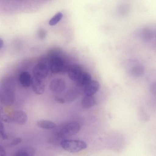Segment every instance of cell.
Here are the masks:
<instances>
[{"mask_svg": "<svg viewBox=\"0 0 156 156\" xmlns=\"http://www.w3.org/2000/svg\"><path fill=\"white\" fill-rule=\"evenodd\" d=\"M16 81L12 76L5 78L0 84V102L5 106H11L16 99Z\"/></svg>", "mask_w": 156, "mask_h": 156, "instance_id": "cell-1", "label": "cell"}, {"mask_svg": "<svg viewBox=\"0 0 156 156\" xmlns=\"http://www.w3.org/2000/svg\"><path fill=\"white\" fill-rule=\"evenodd\" d=\"M61 145L64 150L71 153L77 152L87 147V144L84 141L76 140H63L61 142Z\"/></svg>", "mask_w": 156, "mask_h": 156, "instance_id": "cell-2", "label": "cell"}, {"mask_svg": "<svg viewBox=\"0 0 156 156\" xmlns=\"http://www.w3.org/2000/svg\"><path fill=\"white\" fill-rule=\"evenodd\" d=\"M69 66L59 56L50 58L49 67L51 71L53 73H59L67 70Z\"/></svg>", "mask_w": 156, "mask_h": 156, "instance_id": "cell-3", "label": "cell"}, {"mask_svg": "<svg viewBox=\"0 0 156 156\" xmlns=\"http://www.w3.org/2000/svg\"><path fill=\"white\" fill-rule=\"evenodd\" d=\"M80 129V126L78 123L70 122L63 127L59 131L57 135L60 138L67 137L77 133Z\"/></svg>", "mask_w": 156, "mask_h": 156, "instance_id": "cell-4", "label": "cell"}, {"mask_svg": "<svg viewBox=\"0 0 156 156\" xmlns=\"http://www.w3.org/2000/svg\"><path fill=\"white\" fill-rule=\"evenodd\" d=\"M8 114L9 117V123H14L22 125L26 123L28 120L27 114L21 110H16Z\"/></svg>", "mask_w": 156, "mask_h": 156, "instance_id": "cell-5", "label": "cell"}, {"mask_svg": "<svg viewBox=\"0 0 156 156\" xmlns=\"http://www.w3.org/2000/svg\"><path fill=\"white\" fill-rule=\"evenodd\" d=\"M48 73V69L47 66L42 63L35 65L32 70L33 77L41 79L46 78Z\"/></svg>", "mask_w": 156, "mask_h": 156, "instance_id": "cell-6", "label": "cell"}, {"mask_svg": "<svg viewBox=\"0 0 156 156\" xmlns=\"http://www.w3.org/2000/svg\"><path fill=\"white\" fill-rule=\"evenodd\" d=\"M66 84L65 81L62 78H56L52 80L49 84L51 91L56 94L60 93L65 89Z\"/></svg>", "mask_w": 156, "mask_h": 156, "instance_id": "cell-7", "label": "cell"}, {"mask_svg": "<svg viewBox=\"0 0 156 156\" xmlns=\"http://www.w3.org/2000/svg\"><path fill=\"white\" fill-rule=\"evenodd\" d=\"M20 86L27 88L31 86L32 77L30 73L26 71L20 73L17 79Z\"/></svg>", "mask_w": 156, "mask_h": 156, "instance_id": "cell-8", "label": "cell"}, {"mask_svg": "<svg viewBox=\"0 0 156 156\" xmlns=\"http://www.w3.org/2000/svg\"><path fill=\"white\" fill-rule=\"evenodd\" d=\"M67 71L69 77L74 81H77L83 73L81 67L76 64L69 66Z\"/></svg>", "mask_w": 156, "mask_h": 156, "instance_id": "cell-9", "label": "cell"}, {"mask_svg": "<svg viewBox=\"0 0 156 156\" xmlns=\"http://www.w3.org/2000/svg\"><path fill=\"white\" fill-rule=\"evenodd\" d=\"M31 86L33 92L37 94H41L44 91L45 85L41 79L32 77Z\"/></svg>", "mask_w": 156, "mask_h": 156, "instance_id": "cell-10", "label": "cell"}, {"mask_svg": "<svg viewBox=\"0 0 156 156\" xmlns=\"http://www.w3.org/2000/svg\"><path fill=\"white\" fill-rule=\"evenodd\" d=\"M100 84L98 81L91 80L85 87L84 92L86 96H92L99 90Z\"/></svg>", "mask_w": 156, "mask_h": 156, "instance_id": "cell-11", "label": "cell"}, {"mask_svg": "<svg viewBox=\"0 0 156 156\" xmlns=\"http://www.w3.org/2000/svg\"><path fill=\"white\" fill-rule=\"evenodd\" d=\"M91 81V76L88 73H83L77 81L78 84L82 86H86Z\"/></svg>", "mask_w": 156, "mask_h": 156, "instance_id": "cell-12", "label": "cell"}, {"mask_svg": "<svg viewBox=\"0 0 156 156\" xmlns=\"http://www.w3.org/2000/svg\"><path fill=\"white\" fill-rule=\"evenodd\" d=\"M96 100L92 96H86L82 99L81 104L82 106L86 108H89L95 104Z\"/></svg>", "mask_w": 156, "mask_h": 156, "instance_id": "cell-13", "label": "cell"}, {"mask_svg": "<svg viewBox=\"0 0 156 156\" xmlns=\"http://www.w3.org/2000/svg\"><path fill=\"white\" fill-rule=\"evenodd\" d=\"M37 126L40 128L46 129H51L55 128L56 125L53 122L46 120H41L37 123Z\"/></svg>", "mask_w": 156, "mask_h": 156, "instance_id": "cell-14", "label": "cell"}, {"mask_svg": "<svg viewBox=\"0 0 156 156\" xmlns=\"http://www.w3.org/2000/svg\"><path fill=\"white\" fill-rule=\"evenodd\" d=\"M62 14L58 12L56 13L50 20L49 24L51 26H54L57 23L62 17Z\"/></svg>", "mask_w": 156, "mask_h": 156, "instance_id": "cell-15", "label": "cell"}, {"mask_svg": "<svg viewBox=\"0 0 156 156\" xmlns=\"http://www.w3.org/2000/svg\"><path fill=\"white\" fill-rule=\"evenodd\" d=\"M76 90L71 91L66 96V100L69 102L72 101L74 100L76 97L77 94Z\"/></svg>", "mask_w": 156, "mask_h": 156, "instance_id": "cell-16", "label": "cell"}, {"mask_svg": "<svg viewBox=\"0 0 156 156\" xmlns=\"http://www.w3.org/2000/svg\"><path fill=\"white\" fill-rule=\"evenodd\" d=\"M0 137L3 139H5L7 138V135L5 132L4 125L1 120H0Z\"/></svg>", "mask_w": 156, "mask_h": 156, "instance_id": "cell-17", "label": "cell"}, {"mask_svg": "<svg viewBox=\"0 0 156 156\" xmlns=\"http://www.w3.org/2000/svg\"><path fill=\"white\" fill-rule=\"evenodd\" d=\"M14 156H30L26 151L24 147L18 151L15 154Z\"/></svg>", "mask_w": 156, "mask_h": 156, "instance_id": "cell-18", "label": "cell"}, {"mask_svg": "<svg viewBox=\"0 0 156 156\" xmlns=\"http://www.w3.org/2000/svg\"><path fill=\"white\" fill-rule=\"evenodd\" d=\"M142 68L140 67H137L134 68L133 70V75L135 76H139L142 73Z\"/></svg>", "mask_w": 156, "mask_h": 156, "instance_id": "cell-19", "label": "cell"}, {"mask_svg": "<svg viewBox=\"0 0 156 156\" xmlns=\"http://www.w3.org/2000/svg\"><path fill=\"white\" fill-rule=\"evenodd\" d=\"M22 141V139L20 138H16L14 139L10 144L11 146H14L20 143Z\"/></svg>", "mask_w": 156, "mask_h": 156, "instance_id": "cell-20", "label": "cell"}, {"mask_svg": "<svg viewBox=\"0 0 156 156\" xmlns=\"http://www.w3.org/2000/svg\"><path fill=\"white\" fill-rule=\"evenodd\" d=\"M46 32L43 29H40L38 31L39 37L41 39H44L46 36Z\"/></svg>", "mask_w": 156, "mask_h": 156, "instance_id": "cell-21", "label": "cell"}, {"mask_svg": "<svg viewBox=\"0 0 156 156\" xmlns=\"http://www.w3.org/2000/svg\"><path fill=\"white\" fill-rule=\"evenodd\" d=\"M0 156H6L5 150L2 146L0 145Z\"/></svg>", "mask_w": 156, "mask_h": 156, "instance_id": "cell-22", "label": "cell"}, {"mask_svg": "<svg viewBox=\"0 0 156 156\" xmlns=\"http://www.w3.org/2000/svg\"><path fill=\"white\" fill-rule=\"evenodd\" d=\"M55 101L59 103H63L64 102V100L62 98L59 97H56L55 98Z\"/></svg>", "mask_w": 156, "mask_h": 156, "instance_id": "cell-23", "label": "cell"}, {"mask_svg": "<svg viewBox=\"0 0 156 156\" xmlns=\"http://www.w3.org/2000/svg\"><path fill=\"white\" fill-rule=\"evenodd\" d=\"M3 41L0 38V48L2 47L3 45Z\"/></svg>", "mask_w": 156, "mask_h": 156, "instance_id": "cell-24", "label": "cell"}]
</instances>
